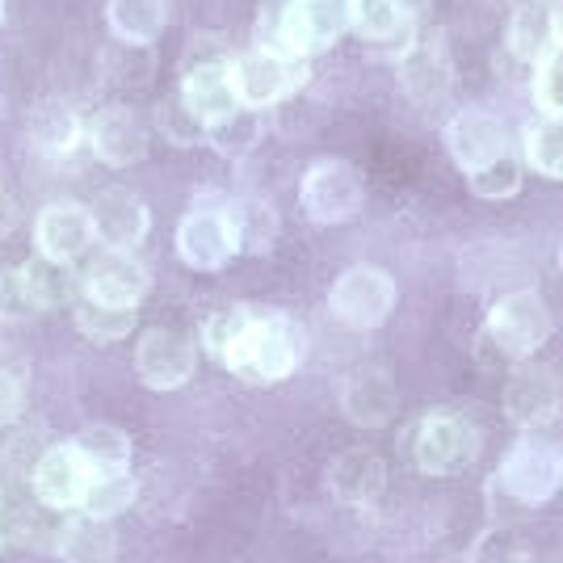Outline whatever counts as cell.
I'll use <instances>...</instances> for the list:
<instances>
[{"label": "cell", "mask_w": 563, "mask_h": 563, "mask_svg": "<svg viewBox=\"0 0 563 563\" xmlns=\"http://www.w3.org/2000/svg\"><path fill=\"white\" fill-rule=\"evenodd\" d=\"M551 22H555V47H563V0L551 4Z\"/></svg>", "instance_id": "cell-42"}, {"label": "cell", "mask_w": 563, "mask_h": 563, "mask_svg": "<svg viewBox=\"0 0 563 563\" xmlns=\"http://www.w3.org/2000/svg\"><path fill=\"white\" fill-rule=\"evenodd\" d=\"M534 106L542 114H563V47L534 64Z\"/></svg>", "instance_id": "cell-39"}, {"label": "cell", "mask_w": 563, "mask_h": 563, "mask_svg": "<svg viewBox=\"0 0 563 563\" xmlns=\"http://www.w3.org/2000/svg\"><path fill=\"white\" fill-rule=\"evenodd\" d=\"M93 232L97 240H106V249H135L147 228H152V214L135 189H106L97 198L93 211Z\"/></svg>", "instance_id": "cell-21"}, {"label": "cell", "mask_w": 563, "mask_h": 563, "mask_svg": "<svg viewBox=\"0 0 563 563\" xmlns=\"http://www.w3.org/2000/svg\"><path fill=\"white\" fill-rule=\"evenodd\" d=\"M235 235H240V253H257L265 257L278 240V211L265 198H232Z\"/></svg>", "instance_id": "cell-28"}, {"label": "cell", "mask_w": 563, "mask_h": 563, "mask_svg": "<svg viewBox=\"0 0 563 563\" xmlns=\"http://www.w3.org/2000/svg\"><path fill=\"white\" fill-rule=\"evenodd\" d=\"M135 371L143 387L177 391L198 371V345L173 329H147L140 332V345H135Z\"/></svg>", "instance_id": "cell-12"}, {"label": "cell", "mask_w": 563, "mask_h": 563, "mask_svg": "<svg viewBox=\"0 0 563 563\" xmlns=\"http://www.w3.org/2000/svg\"><path fill=\"white\" fill-rule=\"evenodd\" d=\"M93 471L80 459V450L71 442H59L38 454V463L30 471V484H34V496L47 505V509H80L85 500V488H89Z\"/></svg>", "instance_id": "cell-15"}, {"label": "cell", "mask_w": 563, "mask_h": 563, "mask_svg": "<svg viewBox=\"0 0 563 563\" xmlns=\"http://www.w3.org/2000/svg\"><path fill=\"white\" fill-rule=\"evenodd\" d=\"M467 189L475 198H488V202H505L521 189V161L514 152H500L488 165L471 168L467 173Z\"/></svg>", "instance_id": "cell-33"}, {"label": "cell", "mask_w": 563, "mask_h": 563, "mask_svg": "<svg viewBox=\"0 0 563 563\" xmlns=\"http://www.w3.org/2000/svg\"><path fill=\"white\" fill-rule=\"evenodd\" d=\"M18 219H22V211H18L13 194H4V189H0V240H4V235H13Z\"/></svg>", "instance_id": "cell-41"}, {"label": "cell", "mask_w": 563, "mask_h": 563, "mask_svg": "<svg viewBox=\"0 0 563 563\" xmlns=\"http://www.w3.org/2000/svg\"><path fill=\"white\" fill-rule=\"evenodd\" d=\"M25 278H30V290H34V299H38V311H47V307H59L71 299V274L68 265H59V261H47V257H34L22 265Z\"/></svg>", "instance_id": "cell-35"}, {"label": "cell", "mask_w": 563, "mask_h": 563, "mask_svg": "<svg viewBox=\"0 0 563 563\" xmlns=\"http://www.w3.org/2000/svg\"><path fill=\"white\" fill-rule=\"evenodd\" d=\"M0 22H4V0H0Z\"/></svg>", "instance_id": "cell-45"}, {"label": "cell", "mask_w": 563, "mask_h": 563, "mask_svg": "<svg viewBox=\"0 0 563 563\" xmlns=\"http://www.w3.org/2000/svg\"><path fill=\"white\" fill-rule=\"evenodd\" d=\"M25 131H30V143H34L43 156H51V161L71 156V152L80 147V140H85V122H80V114L71 110L64 97L38 101V106L30 110Z\"/></svg>", "instance_id": "cell-22"}, {"label": "cell", "mask_w": 563, "mask_h": 563, "mask_svg": "<svg viewBox=\"0 0 563 563\" xmlns=\"http://www.w3.org/2000/svg\"><path fill=\"white\" fill-rule=\"evenodd\" d=\"M38 311L25 269H0V324H22Z\"/></svg>", "instance_id": "cell-38"}, {"label": "cell", "mask_w": 563, "mask_h": 563, "mask_svg": "<svg viewBox=\"0 0 563 563\" xmlns=\"http://www.w3.org/2000/svg\"><path fill=\"white\" fill-rule=\"evenodd\" d=\"M106 22L114 30V38L131 47H152L168 25L165 0H110L106 4Z\"/></svg>", "instance_id": "cell-25"}, {"label": "cell", "mask_w": 563, "mask_h": 563, "mask_svg": "<svg viewBox=\"0 0 563 563\" xmlns=\"http://www.w3.org/2000/svg\"><path fill=\"white\" fill-rule=\"evenodd\" d=\"M76 329L85 332L97 345H114L122 336L135 332V307H110L97 299H80L76 303Z\"/></svg>", "instance_id": "cell-32"}, {"label": "cell", "mask_w": 563, "mask_h": 563, "mask_svg": "<svg viewBox=\"0 0 563 563\" xmlns=\"http://www.w3.org/2000/svg\"><path fill=\"white\" fill-rule=\"evenodd\" d=\"M454 59H450V47L442 34H429V38H417L412 47L404 51L399 59V89L412 97L417 106H438L454 93Z\"/></svg>", "instance_id": "cell-13"}, {"label": "cell", "mask_w": 563, "mask_h": 563, "mask_svg": "<svg viewBox=\"0 0 563 563\" xmlns=\"http://www.w3.org/2000/svg\"><path fill=\"white\" fill-rule=\"evenodd\" d=\"M396 4L404 9V13H408V18H417V13H424L433 0H396Z\"/></svg>", "instance_id": "cell-43"}, {"label": "cell", "mask_w": 563, "mask_h": 563, "mask_svg": "<svg viewBox=\"0 0 563 563\" xmlns=\"http://www.w3.org/2000/svg\"><path fill=\"white\" fill-rule=\"evenodd\" d=\"M446 563H471L467 555H454V560H446Z\"/></svg>", "instance_id": "cell-44"}, {"label": "cell", "mask_w": 563, "mask_h": 563, "mask_svg": "<svg viewBox=\"0 0 563 563\" xmlns=\"http://www.w3.org/2000/svg\"><path fill=\"white\" fill-rule=\"evenodd\" d=\"M235 253H240V235H235L232 198H223V194L198 198L177 223V257L186 261L189 269L211 274V269H223Z\"/></svg>", "instance_id": "cell-4"}, {"label": "cell", "mask_w": 563, "mask_h": 563, "mask_svg": "<svg viewBox=\"0 0 563 563\" xmlns=\"http://www.w3.org/2000/svg\"><path fill=\"white\" fill-rule=\"evenodd\" d=\"M560 269H563V244H560Z\"/></svg>", "instance_id": "cell-46"}, {"label": "cell", "mask_w": 563, "mask_h": 563, "mask_svg": "<svg viewBox=\"0 0 563 563\" xmlns=\"http://www.w3.org/2000/svg\"><path fill=\"white\" fill-rule=\"evenodd\" d=\"M85 140L93 147V156L101 165L110 168H131L143 161V152H147V131H143V122L126 106H106V110H97L89 118V126H85Z\"/></svg>", "instance_id": "cell-17"}, {"label": "cell", "mask_w": 563, "mask_h": 563, "mask_svg": "<svg viewBox=\"0 0 563 563\" xmlns=\"http://www.w3.org/2000/svg\"><path fill=\"white\" fill-rule=\"evenodd\" d=\"M521 143H526V165L551 181H563V114H542L539 122H530Z\"/></svg>", "instance_id": "cell-29"}, {"label": "cell", "mask_w": 563, "mask_h": 563, "mask_svg": "<svg viewBox=\"0 0 563 563\" xmlns=\"http://www.w3.org/2000/svg\"><path fill=\"white\" fill-rule=\"evenodd\" d=\"M140 496V484L131 471H118V475H93L89 488H85V500H80V514L89 517H106L114 521L118 514H126Z\"/></svg>", "instance_id": "cell-31"}, {"label": "cell", "mask_w": 563, "mask_h": 563, "mask_svg": "<svg viewBox=\"0 0 563 563\" xmlns=\"http://www.w3.org/2000/svg\"><path fill=\"white\" fill-rule=\"evenodd\" d=\"M232 59L235 51L219 38V34H194V43L181 55V101H186L202 122L235 110L232 89Z\"/></svg>", "instance_id": "cell-2"}, {"label": "cell", "mask_w": 563, "mask_h": 563, "mask_svg": "<svg viewBox=\"0 0 563 563\" xmlns=\"http://www.w3.org/2000/svg\"><path fill=\"white\" fill-rule=\"evenodd\" d=\"M299 207L311 223L332 228V223H350L366 207V181L350 161H336L324 156L303 173V186H299Z\"/></svg>", "instance_id": "cell-7"}, {"label": "cell", "mask_w": 563, "mask_h": 563, "mask_svg": "<svg viewBox=\"0 0 563 563\" xmlns=\"http://www.w3.org/2000/svg\"><path fill=\"white\" fill-rule=\"evenodd\" d=\"M303 80V71L295 68L290 55L269 47H253L232 59V89L240 106H253V110H269L278 106L282 97L295 93V85Z\"/></svg>", "instance_id": "cell-11"}, {"label": "cell", "mask_w": 563, "mask_h": 563, "mask_svg": "<svg viewBox=\"0 0 563 563\" xmlns=\"http://www.w3.org/2000/svg\"><path fill=\"white\" fill-rule=\"evenodd\" d=\"M329 493L350 509H371L387 493V463L371 446H353L329 463Z\"/></svg>", "instance_id": "cell-19"}, {"label": "cell", "mask_w": 563, "mask_h": 563, "mask_svg": "<svg viewBox=\"0 0 563 563\" xmlns=\"http://www.w3.org/2000/svg\"><path fill=\"white\" fill-rule=\"evenodd\" d=\"M350 30H357L371 43H387L412 30V18L396 0H350Z\"/></svg>", "instance_id": "cell-30"}, {"label": "cell", "mask_w": 563, "mask_h": 563, "mask_svg": "<svg viewBox=\"0 0 563 563\" xmlns=\"http://www.w3.org/2000/svg\"><path fill=\"white\" fill-rule=\"evenodd\" d=\"M71 446L80 450V459L89 463L93 475H118V471H131V438L118 429V424H85L76 433Z\"/></svg>", "instance_id": "cell-27"}, {"label": "cell", "mask_w": 563, "mask_h": 563, "mask_svg": "<svg viewBox=\"0 0 563 563\" xmlns=\"http://www.w3.org/2000/svg\"><path fill=\"white\" fill-rule=\"evenodd\" d=\"M551 332H555V316H551L547 299H542L539 290H530V286L500 295L493 311H488V324H484V336L509 362L534 357L551 341Z\"/></svg>", "instance_id": "cell-3"}, {"label": "cell", "mask_w": 563, "mask_h": 563, "mask_svg": "<svg viewBox=\"0 0 563 563\" xmlns=\"http://www.w3.org/2000/svg\"><path fill=\"white\" fill-rule=\"evenodd\" d=\"M22 408H25V387H22V378L13 375L9 366H0V429H4V424L18 421V417H22Z\"/></svg>", "instance_id": "cell-40"}, {"label": "cell", "mask_w": 563, "mask_h": 563, "mask_svg": "<svg viewBox=\"0 0 563 563\" xmlns=\"http://www.w3.org/2000/svg\"><path fill=\"white\" fill-rule=\"evenodd\" d=\"M471 563H530V547L514 526H488L484 534H475L467 551Z\"/></svg>", "instance_id": "cell-34"}, {"label": "cell", "mask_w": 563, "mask_h": 563, "mask_svg": "<svg viewBox=\"0 0 563 563\" xmlns=\"http://www.w3.org/2000/svg\"><path fill=\"white\" fill-rule=\"evenodd\" d=\"M329 307L341 324H350L357 332L383 329L396 311V278L378 265H353L332 282Z\"/></svg>", "instance_id": "cell-9"}, {"label": "cell", "mask_w": 563, "mask_h": 563, "mask_svg": "<svg viewBox=\"0 0 563 563\" xmlns=\"http://www.w3.org/2000/svg\"><path fill=\"white\" fill-rule=\"evenodd\" d=\"M404 442H412V463L424 475H459L479 459V429L459 417V412H429L412 424V433H404Z\"/></svg>", "instance_id": "cell-6"}, {"label": "cell", "mask_w": 563, "mask_h": 563, "mask_svg": "<svg viewBox=\"0 0 563 563\" xmlns=\"http://www.w3.org/2000/svg\"><path fill=\"white\" fill-rule=\"evenodd\" d=\"M97 240L93 232V214L76 202H51L47 211L38 214L34 223V244H38V257L71 265L89 253V244Z\"/></svg>", "instance_id": "cell-18"}, {"label": "cell", "mask_w": 563, "mask_h": 563, "mask_svg": "<svg viewBox=\"0 0 563 563\" xmlns=\"http://www.w3.org/2000/svg\"><path fill=\"white\" fill-rule=\"evenodd\" d=\"M223 366L240 383H253V387L286 383L303 366V332L290 316H261V311H253V320L244 324L240 341L228 350Z\"/></svg>", "instance_id": "cell-1"}, {"label": "cell", "mask_w": 563, "mask_h": 563, "mask_svg": "<svg viewBox=\"0 0 563 563\" xmlns=\"http://www.w3.org/2000/svg\"><path fill=\"white\" fill-rule=\"evenodd\" d=\"M55 555L64 563H114L118 560L114 521L76 514L71 521H64L55 530Z\"/></svg>", "instance_id": "cell-23"}, {"label": "cell", "mask_w": 563, "mask_h": 563, "mask_svg": "<svg viewBox=\"0 0 563 563\" xmlns=\"http://www.w3.org/2000/svg\"><path fill=\"white\" fill-rule=\"evenodd\" d=\"M496 493H505L517 505H547L563 488V446L547 438H521L496 467Z\"/></svg>", "instance_id": "cell-5"}, {"label": "cell", "mask_w": 563, "mask_h": 563, "mask_svg": "<svg viewBox=\"0 0 563 563\" xmlns=\"http://www.w3.org/2000/svg\"><path fill=\"white\" fill-rule=\"evenodd\" d=\"M505 421L517 424L521 433H534L542 429L547 421H555L563 408V378L555 366H547V362H534V357H526V362H517V371L509 375L505 383Z\"/></svg>", "instance_id": "cell-10"}, {"label": "cell", "mask_w": 563, "mask_h": 563, "mask_svg": "<svg viewBox=\"0 0 563 563\" xmlns=\"http://www.w3.org/2000/svg\"><path fill=\"white\" fill-rule=\"evenodd\" d=\"M399 412V387L387 371H357L341 387V417L357 429H383Z\"/></svg>", "instance_id": "cell-20"}, {"label": "cell", "mask_w": 563, "mask_h": 563, "mask_svg": "<svg viewBox=\"0 0 563 563\" xmlns=\"http://www.w3.org/2000/svg\"><path fill=\"white\" fill-rule=\"evenodd\" d=\"M253 320V307L244 303H232V307H219V311H211L207 320H202V345H207V353L211 357H228V350H232L235 341H240V332H244V324Z\"/></svg>", "instance_id": "cell-36"}, {"label": "cell", "mask_w": 563, "mask_h": 563, "mask_svg": "<svg viewBox=\"0 0 563 563\" xmlns=\"http://www.w3.org/2000/svg\"><path fill=\"white\" fill-rule=\"evenodd\" d=\"M350 30V0H286L278 18V51L290 59H311L336 47Z\"/></svg>", "instance_id": "cell-8"}, {"label": "cell", "mask_w": 563, "mask_h": 563, "mask_svg": "<svg viewBox=\"0 0 563 563\" xmlns=\"http://www.w3.org/2000/svg\"><path fill=\"white\" fill-rule=\"evenodd\" d=\"M509 51L530 68L555 51V22H551V4L547 0H526V4L514 9V18H509Z\"/></svg>", "instance_id": "cell-24"}, {"label": "cell", "mask_w": 563, "mask_h": 563, "mask_svg": "<svg viewBox=\"0 0 563 563\" xmlns=\"http://www.w3.org/2000/svg\"><path fill=\"white\" fill-rule=\"evenodd\" d=\"M156 126L168 143L177 147H194V143H207V122L189 110L181 97H168L156 106Z\"/></svg>", "instance_id": "cell-37"}, {"label": "cell", "mask_w": 563, "mask_h": 563, "mask_svg": "<svg viewBox=\"0 0 563 563\" xmlns=\"http://www.w3.org/2000/svg\"><path fill=\"white\" fill-rule=\"evenodd\" d=\"M152 286V274L131 249H106L85 269V299L110 307H140Z\"/></svg>", "instance_id": "cell-14"}, {"label": "cell", "mask_w": 563, "mask_h": 563, "mask_svg": "<svg viewBox=\"0 0 563 563\" xmlns=\"http://www.w3.org/2000/svg\"><path fill=\"white\" fill-rule=\"evenodd\" d=\"M446 152L463 173L488 165L500 152H509L505 147V122L484 106H463L446 122Z\"/></svg>", "instance_id": "cell-16"}, {"label": "cell", "mask_w": 563, "mask_h": 563, "mask_svg": "<svg viewBox=\"0 0 563 563\" xmlns=\"http://www.w3.org/2000/svg\"><path fill=\"white\" fill-rule=\"evenodd\" d=\"M261 140H265V110H253V106H235L207 122V143L228 161H244Z\"/></svg>", "instance_id": "cell-26"}]
</instances>
